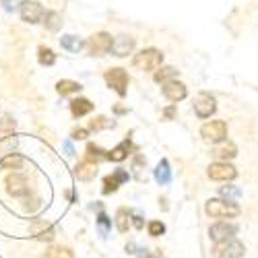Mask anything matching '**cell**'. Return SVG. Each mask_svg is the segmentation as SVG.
I'll return each instance as SVG.
<instances>
[{"instance_id":"1","label":"cell","mask_w":258,"mask_h":258,"mask_svg":"<svg viewBox=\"0 0 258 258\" xmlns=\"http://www.w3.org/2000/svg\"><path fill=\"white\" fill-rule=\"evenodd\" d=\"M205 211L213 219H229V217H238L240 215V207L235 205L233 201H221V199L207 201Z\"/></svg>"},{"instance_id":"2","label":"cell","mask_w":258,"mask_h":258,"mask_svg":"<svg viewBox=\"0 0 258 258\" xmlns=\"http://www.w3.org/2000/svg\"><path fill=\"white\" fill-rule=\"evenodd\" d=\"M163 62V54L157 50V48H147L143 52H139L133 60V67L137 71H143V73H149V71H157Z\"/></svg>"},{"instance_id":"3","label":"cell","mask_w":258,"mask_h":258,"mask_svg":"<svg viewBox=\"0 0 258 258\" xmlns=\"http://www.w3.org/2000/svg\"><path fill=\"white\" fill-rule=\"evenodd\" d=\"M19 15H21V19H23L25 23L37 25V23L44 21L46 11H44V7L37 3V0H23V3L19 5Z\"/></svg>"},{"instance_id":"4","label":"cell","mask_w":258,"mask_h":258,"mask_svg":"<svg viewBox=\"0 0 258 258\" xmlns=\"http://www.w3.org/2000/svg\"><path fill=\"white\" fill-rule=\"evenodd\" d=\"M201 137L207 143H223L227 137V124L223 120H211V122L203 124Z\"/></svg>"},{"instance_id":"5","label":"cell","mask_w":258,"mask_h":258,"mask_svg":"<svg viewBox=\"0 0 258 258\" xmlns=\"http://www.w3.org/2000/svg\"><path fill=\"white\" fill-rule=\"evenodd\" d=\"M207 174L211 180H217V182H231L238 178V169H235L231 163L227 161H217V163H211Z\"/></svg>"},{"instance_id":"6","label":"cell","mask_w":258,"mask_h":258,"mask_svg":"<svg viewBox=\"0 0 258 258\" xmlns=\"http://www.w3.org/2000/svg\"><path fill=\"white\" fill-rule=\"evenodd\" d=\"M246 252L244 244L238 240H229V242H221L215 244L213 248V258H242Z\"/></svg>"},{"instance_id":"7","label":"cell","mask_w":258,"mask_h":258,"mask_svg":"<svg viewBox=\"0 0 258 258\" xmlns=\"http://www.w3.org/2000/svg\"><path fill=\"white\" fill-rule=\"evenodd\" d=\"M105 83H107V87L114 89L120 97H124L128 91V75L124 69H110L105 73Z\"/></svg>"},{"instance_id":"8","label":"cell","mask_w":258,"mask_h":258,"mask_svg":"<svg viewBox=\"0 0 258 258\" xmlns=\"http://www.w3.org/2000/svg\"><path fill=\"white\" fill-rule=\"evenodd\" d=\"M235 233H238V225H233V223H227V221H219V223H215L211 225L209 229V235H211V240L215 244H221V242H229L235 238Z\"/></svg>"},{"instance_id":"9","label":"cell","mask_w":258,"mask_h":258,"mask_svg":"<svg viewBox=\"0 0 258 258\" xmlns=\"http://www.w3.org/2000/svg\"><path fill=\"white\" fill-rule=\"evenodd\" d=\"M7 190L9 195L15 197V199H23L29 195V184H27V178L19 171H13V174L7 176Z\"/></svg>"},{"instance_id":"10","label":"cell","mask_w":258,"mask_h":258,"mask_svg":"<svg viewBox=\"0 0 258 258\" xmlns=\"http://www.w3.org/2000/svg\"><path fill=\"white\" fill-rule=\"evenodd\" d=\"M87 46H89V52L93 56H103V54L110 52V48H112V35L105 33V31L95 33V35H91Z\"/></svg>"},{"instance_id":"11","label":"cell","mask_w":258,"mask_h":258,"mask_svg":"<svg viewBox=\"0 0 258 258\" xmlns=\"http://www.w3.org/2000/svg\"><path fill=\"white\" fill-rule=\"evenodd\" d=\"M217 110V101H215L213 95L209 93H201L197 99H195V112L199 118H211Z\"/></svg>"},{"instance_id":"12","label":"cell","mask_w":258,"mask_h":258,"mask_svg":"<svg viewBox=\"0 0 258 258\" xmlns=\"http://www.w3.org/2000/svg\"><path fill=\"white\" fill-rule=\"evenodd\" d=\"M135 50V39L131 37V35H118L116 39H112V48H110V52L114 54V56H118V58H124V56H128Z\"/></svg>"},{"instance_id":"13","label":"cell","mask_w":258,"mask_h":258,"mask_svg":"<svg viewBox=\"0 0 258 258\" xmlns=\"http://www.w3.org/2000/svg\"><path fill=\"white\" fill-rule=\"evenodd\" d=\"M163 95H165L169 101L178 103V101L186 99L188 89H186V85H184V83H180V81H171V83H165V85H163Z\"/></svg>"},{"instance_id":"14","label":"cell","mask_w":258,"mask_h":258,"mask_svg":"<svg viewBox=\"0 0 258 258\" xmlns=\"http://www.w3.org/2000/svg\"><path fill=\"white\" fill-rule=\"evenodd\" d=\"M71 112L75 118H81V116H87L93 112V103L87 99V97H77L71 101Z\"/></svg>"},{"instance_id":"15","label":"cell","mask_w":258,"mask_h":258,"mask_svg":"<svg viewBox=\"0 0 258 258\" xmlns=\"http://www.w3.org/2000/svg\"><path fill=\"white\" fill-rule=\"evenodd\" d=\"M75 174H77L79 180L89 182V180H93V178L97 176V165H95V163H89V161H81V163L75 167Z\"/></svg>"},{"instance_id":"16","label":"cell","mask_w":258,"mask_h":258,"mask_svg":"<svg viewBox=\"0 0 258 258\" xmlns=\"http://www.w3.org/2000/svg\"><path fill=\"white\" fill-rule=\"evenodd\" d=\"M213 155L217 157L219 161H227V159H233L235 155H238V147H235L233 143H223L219 147L213 149Z\"/></svg>"},{"instance_id":"17","label":"cell","mask_w":258,"mask_h":258,"mask_svg":"<svg viewBox=\"0 0 258 258\" xmlns=\"http://www.w3.org/2000/svg\"><path fill=\"white\" fill-rule=\"evenodd\" d=\"M60 46H62V50H67V52L79 54V52L85 48V41L79 39L77 35H62V37H60Z\"/></svg>"},{"instance_id":"18","label":"cell","mask_w":258,"mask_h":258,"mask_svg":"<svg viewBox=\"0 0 258 258\" xmlns=\"http://www.w3.org/2000/svg\"><path fill=\"white\" fill-rule=\"evenodd\" d=\"M23 163H25L23 155H19V153H9L7 157L0 159V169H13V171H17V169L23 167Z\"/></svg>"},{"instance_id":"19","label":"cell","mask_w":258,"mask_h":258,"mask_svg":"<svg viewBox=\"0 0 258 258\" xmlns=\"http://www.w3.org/2000/svg\"><path fill=\"white\" fill-rule=\"evenodd\" d=\"M83 87H81V83H77V81H71V79H62V81H58V85H56V91L60 93V95H71V93H79Z\"/></svg>"},{"instance_id":"20","label":"cell","mask_w":258,"mask_h":258,"mask_svg":"<svg viewBox=\"0 0 258 258\" xmlns=\"http://www.w3.org/2000/svg\"><path fill=\"white\" fill-rule=\"evenodd\" d=\"M103 159H107V153L103 151L101 147L89 143V145H87V155H85V161H89V163H95V165H97V163L103 161Z\"/></svg>"},{"instance_id":"21","label":"cell","mask_w":258,"mask_h":258,"mask_svg":"<svg viewBox=\"0 0 258 258\" xmlns=\"http://www.w3.org/2000/svg\"><path fill=\"white\" fill-rule=\"evenodd\" d=\"M155 180H157L161 186L169 184V180H171V169H169V161H167V159H161V161H159V165H157V169H155Z\"/></svg>"},{"instance_id":"22","label":"cell","mask_w":258,"mask_h":258,"mask_svg":"<svg viewBox=\"0 0 258 258\" xmlns=\"http://www.w3.org/2000/svg\"><path fill=\"white\" fill-rule=\"evenodd\" d=\"M128 151H131V143L128 141H124V143H120L118 147H114L110 153H107V159H112V161H124L126 157H128Z\"/></svg>"},{"instance_id":"23","label":"cell","mask_w":258,"mask_h":258,"mask_svg":"<svg viewBox=\"0 0 258 258\" xmlns=\"http://www.w3.org/2000/svg\"><path fill=\"white\" fill-rule=\"evenodd\" d=\"M178 75H180V73H178V71H176L174 67H161V69H159V71L155 73V81H157V83H163V85H165V83H171V81H176V79H178Z\"/></svg>"},{"instance_id":"24","label":"cell","mask_w":258,"mask_h":258,"mask_svg":"<svg viewBox=\"0 0 258 258\" xmlns=\"http://www.w3.org/2000/svg\"><path fill=\"white\" fill-rule=\"evenodd\" d=\"M44 25H46V29L48 31H52V33H56L60 27H62V17L56 13V11H50V13H46L44 15Z\"/></svg>"},{"instance_id":"25","label":"cell","mask_w":258,"mask_h":258,"mask_svg":"<svg viewBox=\"0 0 258 258\" xmlns=\"http://www.w3.org/2000/svg\"><path fill=\"white\" fill-rule=\"evenodd\" d=\"M116 227L120 233H126L128 227H131V211H126V209H120L116 213Z\"/></svg>"},{"instance_id":"26","label":"cell","mask_w":258,"mask_h":258,"mask_svg":"<svg viewBox=\"0 0 258 258\" xmlns=\"http://www.w3.org/2000/svg\"><path fill=\"white\" fill-rule=\"evenodd\" d=\"M37 60H39L41 67H54V64H56V54H54L50 48L41 46V48L37 50Z\"/></svg>"},{"instance_id":"27","label":"cell","mask_w":258,"mask_h":258,"mask_svg":"<svg viewBox=\"0 0 258 258\" xmlns=\"http://www.w3.org/2000/svg\"><path fill=\"white\" fill-rule=\"evenodd\" d=\"M110 126H114V122H110L107 118H103V116H99V118H95V120H91V124H89V128L91 131H103V128H110Z\"/></svg>"},{"instance_id":"28","label":"cell","mask_w":258,"mask_h":258,"mask_svg":"<svg viewBox=\"0 0 258 258\" xmlns=\"http://www.w3.org/2000/svg\"><path fill=\"white\" fill-rule=\"evenodd\" d=\"M165 233V225L161 221H151L149 223V235H153V238H159V235Z\"/></svg>"},{"instance_id":"29","label":"cell","mask_w":258,"mask_h":258,"mask_svg":"<svg viewBox=\"0 0 258 258\" xmlns=\"http://www.w3.org/2000/svg\"><path fill=\"white\" fill-rule=\"evenodd\" d=\"M118 182L114 180V176H107L105 180H103V195H110V192H116L118 190Z\"/></svg>"},{"instance_id":"30","label":"cell","mask_w":258,"mask_h":258,"mask_svg":"<svg viewBox=\"0 0 258 258\" xmlns=\"http://www.w3.org/2000/svg\"><path fill=\"white\" fill-rule=\"evenodd\" d=\"M97 225L101 229L103 235H107V229H110V219H107V215L105 213H99V217H97Z\"/></svg>"},{"instance_id":"31","label":"cell","mask_w":258,"mask_h":258,"mask_svg":"<svg viewBox=\"0 0 258 258\" xmlns=\"http://www.w3.org/2000/svg\"><path fill=\"white\" fill-rule=\"evenodd\" d=\"M48 258H73V254H71V250H67V248H56V250H52V252L48 254Z\"/></svg>"},{"instance_id":"32","label":"cell","mask_w":258,"mask_h":258,"mask_svg":"<svg viewBox=\"0 0 258 258\" xmlns=\"http://www.w3.org/2000/svg\"><path fill=\"white\" fill-rule=\"evenodd\" d=\"M221 195L227 197V201H229V199H238V197H240V190L233 188V186H225V188H221Z\"/></svg>"},{"instance_id":"33","label":"cell","mask_w":258,"mask_h":258,"mask_svg":"<svg viewBox=\"0 0 258 258\" xmlns=\"http://www.w3.org/2000/svg\"><path fill=\"white\" fill-rule=\"evenodd\" d=\"M112 176H114V180H116L118 184H122V182H126V180H128V171H126V169H116Z\"/></svg>"},{"instance_id":"34","label":"cell","mask_w":258,"mask_h":258,"mask_svg":"<svg viewBox=\"0 0 258 258\" xmlns=\"http://www.w3.org/2000/svg\"><path fill=\"white\" fill-rule=\"evenodd\" d=\"M87 137H89V133L85 131V128H77V131H73V139L75 141H85Z\"/></svg>"},{"instance_id":"35","label":"cell","mask_w":258,"mask_h":258,"mask_svg":"<svg viewBox=\"0 0 258 258\" xmlns=\"http://www.w3.org/2000/svg\"><path fill=\"white\" fill-rule=\"evenodd\" d=\"M131 217H133V223H135V227H137V229H143V219H141V215H137V213H131Z\"/></svg>"},{"instance_id":"36","label":"cell","mask_w":258,"mask_h":258,"mask_svg":"<svg viewBox=\"0 0 258 258\" xmlns=\"http://www.w3.org/2000/svg\"><path fill=\"white\" fill-rule=\"evenodd\" d=\"M3 5H5L7 11H13L15 9V0H3Z\"/></svg>"},{"instance_id":"37","label":"cell","mask_w":258,"mask_h":258,"mask_svg":"<svg viewBox=\"0 0 258 258\" xmlns=\"http://www.w3.org/2000/svg\"><path fill=\"white\" fill-rule=\"evenodd\" d=\"M64 149H67V155H73V153H75V149H73L71 143H64Z\"/></svg>"},{"instance_id":"38","label":"cell","mask_w":258,"mask_h":258,"mask_svg":"<svg viewBox=\"0 0 258 258\" xmlns=\"http://www.w3.org/2000/svg\"><path fill=\"white\" fill-rule=\"evenodd\" d=\"M165 116L167 118H174V110H171V107H169V110H165Z\"/></svg>"}]
</instances>
